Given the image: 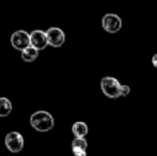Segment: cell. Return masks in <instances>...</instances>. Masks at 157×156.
Listing matches in <instances>:
<instances>
[{
    "label": "cell",
    "mask_w": 157,
    "mask_h": 156,
    "mask_svg": "<svg viewBox=\"0 0 157 156\" xmlns=\"http://www.w3.org/2000/svg\"><path fill=\"white\" fill-rule=\"evenodd\" d=\"M30 125L36 131L45 133L52 129L55 125L54 117L45 110H39L32 113L30 117Z\"/></svg>",
    "instance_id": "cell-1"
},
{
    "label": "cell",
    "mask_w": 157,
    "mask_h": 156,
    "mask_svg": "<svg viewBox=\"0 0 157 156\" xmlns=\"http://www.w3.org/2000/svg\"><path fill=\"white\" fill-rule=\"evenodd\" d=\"M101 89L109 98H118L122 96V85L119 82L118 79L111 76H106L101 79Z\"/></svg>",
    "instance_id": "cell-2"
},
{
    "label": "cell",
    "mask_w": 157,
    "mask_h": 156,
    "mask_svg": "<svg viewBox=\"0 0 157 156\" xmlns=\"http://www.w3.org/2000/svg\"><path fill=\"white\" fill-rule=\"evenodd\" d=\"M6 146L10 152L12 153H18L24 149L25 141L24 137L18 133V131H11L6 136L4 140Z\"/></svg>",
    "instance_id": "cell-3"
},
{
    "label": "cell",
    "mask_w": 157,
    "mask_h": 156,
    "mask_svg": "<svg viewBox=\"0 0 157 156\" xmlns=\"http://www.w3.org/2000/svg\"><path fill=\"white\" fill-rule=\"evenodd\" d=\"M101 26L104 30L109 33H117L122 28V19L117 14H106L101 19Z\"/></svg>",
    "instance_id": "cell-4"
},
{
    "label": "cell",
    "mask_w": 157,
    "mask_h": 156,
    "mask_svg": "<svg viewBox=\"0 0 157 156\" xmlns=\"http://www.w3.org/2000/svg\"><path fill=\"white\" fill-rule=\"evenodd\" d=\"M11 44L15 49L23 51L30 46V34L24 30L15 31L11 36Z\"/></svg>",
    "instance_id": "cell-5"
},
{
    "label": "cell",
    "mask_w": 157,
    "mask_h": 156,
    "mask_svg": "<svg viewBox=\"0 0 157 156\" xmlns=\"http://www.w3.org/2000/svg\"><path fill=\"white\" fill-rule=\"evenodd\" d=\"M46 34H47L48 45L52 46V47H61L64 44L65 34H64V32L60 28H49V29L46 30Z\"/></svg>",
    "instance_id": "cell-6"
},
{
    "label": "cell",
    "mask_w": 157,
    "mask_h": 156,
    "mask_svg": "<svg viewBox=\"0 0 157 156\" xmlns=\"http://www.w3.org/2000/svg\"><path fill=\"white\" fill-rule=\"evenodd\" d=\"M48 40L46 31L34 30L30 33V46L36 48L37 50H43L47 47Z\"/></svg>",
    "instance_id": "cell-7"
},
{
    "label": "cell",
    "mask_w": 157,
    "mask_h": 156,
    "mask_svg": "<svg viewBox=\"0 0 157 156\" xmlns=\"http://www.w3.org/2000/svg\"><path fill=\"white\" fill-rule=\"evenodd\" d=\"M88 142L85 138H75L72 141V151L75 156H87Z\"/></svg>",
    "instance_id": "cell-8"
},
{
    "label": "cell",
    "mask_w": 157,
    "mask_h": 156,
    "mask_svg": "<svg viewBox=\"0 0 157 156\" xmlns=\"http://www.w3.org/2000/svg\"><path fill=\"white\" fill-rule=\"evenodd\" d=\"M72 131H73V134H74L75 137L85 138L86 136L88 135L89 128H88V125L86 124L85 122H76V123H74V125H73Z\"/></svg>",
    "instance_id": "cell-9"
},
{
    "label": "cell",
    "mask_w": 157,
    "mask_h": 156,
    "mask_svg": "<svg viewBox=\"0 0 157 156\" xmlns=\"http://www.w3.org/2000/svg\"><path fill=\"white\" fill-rule=\"evenodd\" d=\"M37 56H39V50L32 46H29L21 51V59L26 62H33L37 58Z\"/></svg>",
    "instance_id": "cell-10"
},
{
    "label": "cell",
    "mask_w": 157,
    "mask_h": 156,
    "mask_svg": "<svg viewBox=\"0 0 157 156\" xmlns=\"http://www.w3.org/2000/svg\"><path fill=\"white\" fill-rule=\"evenodd\" d=\"M12 111V103L6 97H0V117H8Z\"/></svg>",
    "instance_id": "cell-11"
},
{
    "label": "cell",
    "mask_w": 157,
    "mask_h": 156,
    "mask_svg": "<svg viewBox=\"0 0 157 156\" xmlns=\"http://www.w3.org/2000/svg\"><path fill=\"white\" fill-rule=\"evenodd\" d=\"M129 92H130V89L128 86H126V85L122 86V96H127Z\"/></svg>",
    "instance_id": "cell-12"
},
{
    "label": "cell",
    "mask_w": 157,
    "mask_h": 156,
    "mask_svg": "<svg viewBox=\"0 0 157 156\" xmlns=\"http://www.w3.org/2000/svg\"><path fill=\"white\" fill-rule=\"evenodd\" d=\"M152 63H153V65L155 67H157V54L154 55L153 58H152Z\"/></svg>",
    "instance_id": "cell-13"
}]
</instances>
